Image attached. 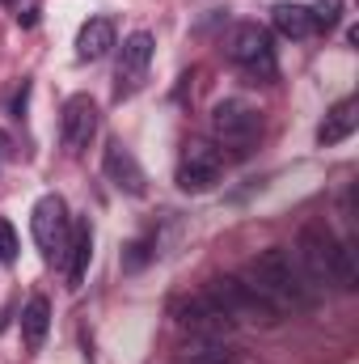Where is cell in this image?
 <instances>
[{
    "label": "cell",
    "mask_w": 359,
    "mask_h": 364,
    "mask_svg": "<svg viewBox=\"0 0 359 364\" xmlns=\"http://www.w3.org/2000/svg\"><path fill=\"white\" fill-rule=\"evenodd\" d=\"M245 279L279 309V318L317 305V284L304 275V267L296 263V255H287L283 246H270V250H263L258 259H250Z\"/></svg>",
    "instance_id": "6da1fadb"
},
{
    "label": "cell",
    "mask_w": 359,
    "mask_h": 364,
    "mask_svg": "<svg viewBox=\"0 0 359 364\" xmlns=\"http://www.w3.org/2000/svg\"><path fill=\"white\" fill-rule=\"evenodd\" d=\"M296 263L313 284H334V288H355V259L351 250L334 237L330 225L309 220L296 237Z\"/></svg>",
    "instance_id": "7a4b0ae2"
},
{
    "label": "cell",
    "mask_w": 359,
    "mask_h": 364,
    "mask_svg": "<svg viewBox=\"0 0 359 364\" xmlns=\"http://www.w3.org/2000/svg\"><path fill=\"white\" fill-rule=\"evenodd\" d=\"M203 292H207L233 322H263V326H275V322H279V309L270 305L245 275H216V279L203 284Z\"/></svg>",
    "instance_id": "3957f363"
},
{
    "label": "cell",
    "mask_w": 359,
    "mask_h": 364,
    "mask_svg": "<svg viewBox=\"0 0 359 364\" xmlns=\"http://www.w3.org/2000/svg\"><path fill=\"white\" fill-rule=\"evenodd\" d=\"M170 318H174V326H178L182 335H190V339H224L237 326L203 288L199 292H186V296H174Z\"/></svg>",
    "instance_id": "277c9868"
},
{
    "label": "cell",
    "mask_w": 359,
    "mask_h": 364,
    "mask_svg": "<svg viewBox=\"0 0 359 364\" xmlns=\"http://www.w3.org/2000/svg\"><path fill=\"white\" fill-rule=\"evenodd\" d=\"M224 51L233 64H241L245 73L263 77V81H275L279 73V60H275V43H270V30L258 26V21H237L224 38Z\"/></svg>",
    "instance_id": "5b68a950"
},
{
    "label": "cell",
    "mask_w": 359,
    "mask_h": 364,
    "mask_svg": "<svg viewBox=\"0 0 359 364\" xmlns=\"http://www.w3.org/2000/svg\"><path fill=\"white\" fill-rule=\"evenodd\" d=\"M211 132H216V140L224 149L250 153L258 144V136H263V114L241 97H224V102L211 106Z\"/></svg>",
    "instance_id": "8992f818"
},
{
    "label": "cell",
    "mask_w": 359,
    "mask_h": 364,
    "mask_svg": "<svg viewBox=\"0 0 359 364\" xmlns=\"http://www.w3.org/2000/svg\"><path fill=\"white\" fill-rule=\"evenodd\" d=\"M30 233L43 250L47 263L64 259L68 255V237H72V216H68V203L60 195H43L30 212Z\"/></svg>",
    "instance_id": "52a82bcc"
},
{
    "label": "cell",
    "mask_w": 359,
    "mask_h": 364,
    "mask_svg": "<svg viewBox=\"0 0 359 364\" xmlns=\"http://www.w3.org/2000/svg\"><path fill=\"white\" fill-rule=\"evenodd\" d=\"M224 178V153L207 140H190L178 161V186L186 195H203Z\"/></svg>",
    "instance_id": "ba28073f"
},
{
    "label": "cell",
    "mask_w": 359,
    "mask_h": 364,
    "mask_svg": "<svg viewBox=\"0 0 359 364\" xmlns=\"http://www.w3.org/2000/svg\"><path fill=\"white\" fill-rule=\"evenodd\" d=\"M153 51H157V43H153L148 30H136V34L123 38V47H118V64H114V97H118V102L131 97V93L144 85L148 64H153Z\"/></svg>",
    "instance_id": "9c48e42d"
},
{
    "label": "cell",
    "mask_w": 359,
    "mask_h": 364,
    "mask_svg": "<svg viewBox=\"0 0 359 364\" xmlns=\"http://www.w3.org/2000/svg\"><path fill=\"white\" fill-rule=\"evenodd\" d=\"M97 123H101V114H97V102H93L89 93H72L64 102V110H60V140H64V149L72 157H81L93 144Z\"/></svg>",
    "instance_id": "30bf717a"
},
{
    "label": "cell",
    "mask_w": 359,
    "mask_h": 364,
    "mask_svg": "<svg viewBox=\"0 0 359 364\" xmlns=\"http://www.w3.org/2000/svg\"><path fill=\"white\" fill-rule=\"evenodd\" d=\"M101 170H106L110 186L123 191V195H144V191H148V174H144V166L136 161V153H131L123 140H110V144H106Z\"/></svg>",
    "instance_id": "8fae6325"
},
{
    "label": "cell",
    "mask_w": 359,
    "mask_h": 364,
    "mask_svg": "<svg viewBox=\"0 0 359 364\" xmlns=\"http://www.w3.org/2000/svg\"><path fill=\"white\" fill-rule=\"evenodd\" d=\"M68 288H81L85 275H89V263H93V229L89 220H77L72 225V237H68Z\"/></svg>",
    "instance_id": "7c38bea8"
},
{
    "label": "cell",
    "mask_w": 359,
    "mask_h": 364,
    "mask_svg": "<svg viewBox=\"0 0 359 364\" xmlns=\"http://www.w3.org/2000/svg\"><path fill=\"white\" fill-rule=\"evenodd\" d=\"M359 114H355V97H343V102H334L330 110H326V123L317 127V144H326V149H334V144H343L351 132H355Z\"/></svg>",
    "instance_id": "4fadbf2b"
},
{
    "label": "cell",
    "mask_w": 359,
    "mask_h": 364,
    "mask_svg": "<svg viewBox=\"0 0 359 364\" xmlns=\"http://www.w3.org/2000/svg\"><path fill=\"white\" fill-rule=\"evenodd\" d=\"M114 47V21L110 17H89L77 34V60H101Z\"/></svg>",
    "instance_id": "5bb4252c"
},
{
    "label": "cell",
    "mask_w": 359,
    "mask_h": 364,
    "mask_svg": "<svg viewBox=\"0 0 359 364\" xmlns=\"http://www.w3.org/2000/svg\"><path fill=\"white\" fill-rule=\"evenodd\" d=\"M47 331H51V305H47V296H30L26 309H21V339H26V348L38 352Z\"/></svg>",
    "instance_id": "9a60e30c"
},
{
    "label": "cell",
    "mask_w": 359,
    "mask_h": 364,
    "mask_svg": "<svg viewBox=\"0 0 359 364\" xmlns=\"http://www.w3.org/2000/svg\"><path fill=\"white\" fill-rule=\"evenodd\" d=\"M270 21H275V30L283 38H309V34H317L313 30V13L304 4H275L270 9Z\"/></svg>",
    "instance_id": "2e32d148"
},
{
    "label": "cell",
    "mask_w": 359,
    "mask_h": 364,
    "mask_svg": "<svg viewBox=\"0 0 359 364\" xmlns=\"http://www.w3.org/2000/svg\"><path fill=\"white\" fill-rule=\"evenodd\" d=\"M182 364H241L233 348H224V339H190L182 348Z\"/></svg>",
    "instance_id": "e0dca14e"
},
{
    "label": "cell",
    "mask_w": 359,
    "mask_h": 364,
    "mask_svg": "<svg viewBox=\"0 0 359 364\" xmlns=\"http://www.w3.org/2000/svg\"><path fill=\"white\" fill-rule=\"evenodd\" d=\"M153 255H157V237H136V242L127 246V255H123V267H127V272H140Z\"/></svg>",
    "instance_id": "ac0fdd59"
},
{
    "label": "cell",
    "mask_w": 359,
    "mask_h": 364,
    "mask_svg": "<svg viewBox=\"0 0 359 364\" xmlns=\"http://www.w3.org/2000/svg\"><path fill=\"white\" fill-rule=\"evenodd\" d=\"M309 13H313V30H330V26H338L343 4H338V0H321V4H313Z\"/></svg>",
    "instance_id": "d6986e66"
},
{
    "label": "cell",
    "mask_w": 359,
    "mask_h": 364,
    "mask_svg": "<svg viewBox=\"0 0 359 364\" xmlns=\"http://www.w3.org/2000/svg\"><path fill=\"white\" fill-rule=\"evenodd\" d=\"M17 259V233H13V225L0 216V267H9Z\"/></svg>",
    "instance_id": "ffe728a7"
},
{
    "label": "cell",
    "mask_w": 359,
    "mask_h": 364,
    "mask_svg": "<svg viewBox=\"0 0 359 364\" xmlns=\"http://www.w3.org/2000/svg\"><path fill=\"white\" fill-rule=\"evenodd\" d=\"M4 157H9V140H4V132H0V170H4Z\"/></svg>",
    "instance_id": "44dd1931"
},
{
    "label": "cell",
    "mask_w": 359,
    "mask_h": 364,
    "mask_svg": "<svg viewBox=\"0 0 359 364\" xmlns=\"http://www.w3.org/2000/svg\"><path fill=\"white\" fill-rule=\"evenodd\" d=\"M0 4H4V9H17V4H21V0H0Z\"/></svg>",
    "instance_id": "7402d4cb"
}]
</instances>
